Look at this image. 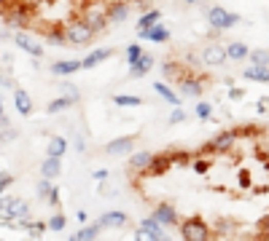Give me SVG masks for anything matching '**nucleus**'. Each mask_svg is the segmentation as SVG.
<instances>
[{
	"instance_id": "1",
	"label": "nucleus",
	"mask_w": 269,
	"mask_h": 241,
	"mask_svg": "<svg viewBox=\"0 0 269 241\" xmlns=\"http://www.w3.org/2000/svg\"><path fill=\"white\" fill-rule=\"evenodd\" d=\"M181 231V238L183 241H210V225L202 220V217H189V220H183L178 225Z\"/></svg>"
},
{
	"instance_id": "2",
	"label": "nucleus",
	"mask_w": 269,
	"mask_h": 241,
	"mask_svg": "<svg viewBox=\"0 0 269 241\" xmlns=\"http://www.w3.org/2000/svg\"><path fill=\"white\" fill-rule=\"evenodd\" d=\"M237 22H240V16H237V14H231V11L221 8V6H210V8H207V24H210V27H213L216 32L231 30Z\"/></svg>"
},
{
	"instance_id": "3",
	"label": "nucleus",
	"mask_w": 269,
	"mask_h": 241,
	"mask_svg": "<svg viewBox=\"0 0 269 241\" xmlns=\"http://www.w3.org/2000/svg\"><path fill=\"white\" fill-rule=\"evenodd\" d=\"M65 32H67V43H73V46H86V43H92V38H95V30L89 27V22L86 19H76V22H70L67 27H65Z\"/></svg>"
},
{
	"instance_id": "4",
	"label": "nucleus",
	"mask_w": 269,
	"mask_h": 241,
	"mask_svg": "<svg viewBox=\"0 0 269 241\" xmlns=\"http://www.w3.org/2000/svg\"><path fill=\"white\" fill-rule=\"evenodd\" d=\"M200 59H202V65H207V67H221L229 59V54H226V46H205L202 51H200Z\"/></svg>"
},
{
	"instance_id": "5",
	"label": "nucleus",
	"mask_w": 269,
	"mask_h": 241,
	"mask_svg": "<svg viewBox=\"0 0 269 241\" xmlns=\"http://www.w3.org/2000/svg\"><path fill=\"white\" fill-rule=\"evenodd\" d=\"M154 217L165 225V228H175V225H181V217H178V209L172 207V204L167 201H159L156 207H154Z\"/></svg>"
},
{
	"instance_id": "6",
	"label": "nucleus",
	"mask_w": 269,
	"mask_h": 241,
	"mask_svg": "<svg viewBox=\"0 0 269 241\" xmlns=\"http://www.w3.org/2000/svg\"><path fill=\"white\" fill-rule=\"evenodd\" d=\"M3 214L11 217V220H22V217L30 214V204L25 198H11V196H6L3 198Z\"/></svg>"
},
{
	"instance_id": "7",
	"label": "nucleus",
	"mask_w": 269,
	"mask_h": 241,
	"mask_svg": "<svg viewBox=\"0 0 269 241\" xmlns=\"http://www.w3.org/2000/svg\"><path fill=\"white\" fill-rule=\"evenodd\" d=\"M237 142V131H221V134H216L213 139L207 142V150H216V153H226L235 148Z\"/></svg>"
},
{
	"instance_id": "8",
	"label": "nucleus",
	"mask_w": 269,
	"mask_h": 241,
	"mask_svg": "<svg viewBox=\"0 0 269 241\" xmlns=\"http://www.w3.org/2000/svg\"><path fill=\"white\" fill-rule=\"evenodd\" d=\"M137 38L140 41H151V43H167L170 41V30L165 24H154L148 30H137Z\"/></svg>"
},
{
	"instance_id": "9",
	"label": "nucleus",
	"mask_w": 269,
	"mask_h": 241,
	"mask_svg": "<svg viewBox=\"0 0 269 241\" xmlns=\"http://www.w3.org/2000/svg\"><path fill=\"white\" fill-rule=\"evenodd\" d=\"M135 150V137H119V139H111L105 145V153L108 155H124V153H132Z\"/></svg>"
},
{
	"instance_id": "10",
	"label": "nucleus",
	"mask_w": 269,
	"mask_h": 241,
	"mask_svg": "<svg viewBox=\"0 0 269 241\" xmlns=\"http://www.w3.org/2000/svg\"><path fill=\"white\" fill-rule=\"evenodd\" d=\"M78 70H84V59H62V62L51 65V72L54 75H62V78L73 75V72H78Z\"/></svg>"
},
{
	"instance_id": "11",
	"label": "nucleus",
	"mask_w": 269,
	"mask_h": 241,
	"mask_svg": "<svg viewBox=\"0 0 269 241\" xmlns=\"http://www.w3.org/2000/svg\"><path fill=\"white\" fill-rule=\"evenodd\" d=\"M14 43L22 48V51H27L30 56H35V59H41V56H43V48L35 43L27 32H16V35H14Z\"/></svg>"
},
{
	"instance_id": "12",
	"label": "nucleus",
	"mask_w": 269,
	"mask_h": 241,
	"mask_svg": "<svg viewBox=\"0 0 269 241\" xmlns=\"http://www.w3.org/2000/svg\"><path fill=\"white\" fill-rule=\"evenodd\" d=\"M154 155H156V153H148V150L132 153V158H130V169H132V172H143V174H148L151 164H154Z\"/></svg>"
},
{
	"instance_id": "13",
	"label": "nucleus",
	"mask_w": 269,
	"mask_h": 241,
	"mask_svg": "<svg viewBox=\"0 0 269 241\" xmlns=\"http://www.w3.org/2000/svg\"><path fill=\"white\" fill-rule=\"evenodd\" d=\"M60 172H62V158H54V155H46V161L41 164V174L46 177V179H54L60 177Z\"/></svg>"
},
{
	"instance_id": "14",
	"label": "nucleus",
	"mask_w": 269,
	"mask_h": 241,
	"mask_svg": "<svg viewBox=\"0 0 269 241\" xmlns=\"http://www.w3.org/2000/svg\"><path fill=\"white\" fill-rule=\"evenodd\" d=\"M242 78H245V81H253V83H269V67L248 65V67L242 70Z\"/></svg>"
},
{
	"instance_id": "15",
	"label": "nucleus",
	"mask_w": 269,
	"mask_h": 241,
	"mask_svg": "<svg viewBox=\"0 0 269 241\" xmlns=\"http://www.w3.org/2000/svg\"><path fill=\"white\" fill-rule=\"evenodd\" d=\"M181 96H191V99H196V96L202 94V81L200 78H191V75H186L181 83Z\"/></svg>"
},
{
	"instance_id": "16",
	"label": "nucleus",
	"mask_w": 269,
	"mask_h": 241,
	"mask_svg": "<svg viewBox=\"0 0 269 241\" xmlns=\"http://www.w3.org/2000/svg\"><path fill=\"white\" fill-rule=\"evenodd\" d=\"M154 65H156V59L151 56V54H143L135 65H130V70H132V72H130V78H143L146 72H151V67H154Z\"/></svg>"
},
{
	"instance_id": "17",
	"label": "nucleus",
	"mask_w": 269,
	"mask_h": 241,
	"mask_svg": "<svg viewBox=\"0 0 269 241\" xmlns=\"http://www.w3.org/2000/svg\"><path fill=\"white\" fill-rule=\"evenodd\" d=\"M154 91H156L165 102H170L172 107H181V102H183V96H181V94H175V91L167 86V83H162V81H156V83H154Z\"/></svg>"
},
{
	"instance_id": "18",
	"label": "nucleus",
	"mask_w": 269,
	"mask_h": 241,
	"mask_svg": "<svg viewBox=\"0 0 269 241\" xmlns=\"http://www.w3.org/2000/svg\"><path fill=\"white\" fill-rule=\"evenodd\" d=\"M14 107H16L19 115H30L32 113V99H30V94L25 89H16L14 91Z\"/></svg>"
},
{
	"instance_id": "19",
	"label": "nucleus",
	"mask_w": 269,
	"mask_h": 241,
	"mask_svg": "<svg viewBox=\"0 0 269 241\" xmlns=\"http://www.w3.org/2000/svg\"><path fill=\"white\" fill-rule=\"evenodd\" d=\"M113 54V48H97V51H92L84 56V70H92V67H97L100 62H105V59H111Z\"/></svg>"
},
{
	"instance_id": "20",
	"label": "nucleus",
	"mask_w": 269,
	"mask_h": 241,
	"mask_svg": "<svg viewBox=\"0 0 269 241\" xmlns=\"http://www.w3.org/2000/svg\"><path fill=\"white\" fill-rule=\"evenodd\" d=\"M100 223H102V228H113V231H116V228H124L127 225V214L119 212V209H116V212H105L100 217Z\"/></svg>"
},
{
	"instance_id": "21",
	"label": "nucleus",
	"mask_w": 269,
	"mask_h": 241,
	"mask_svg": "<svg viewBox=\"0 0 269 241\" xmlns=\"http://www.w3.org/2000/svg\"><path fill=\"white\" fill-rule=\"evenodd\" d=\"M170 164H172V155H170V153H159V155H154V164H151L148 174H154V177L165 174L167 169H170Z\"/></svg>"
},
{
	"instance_id": "22",
	"label": "nucleus",
	"mask_w": 269,
	"mask_h": 241,
	"mask_svg": "<svg viewBox=\"0 0 269 241\" xmlns=\"http://www.w3.org/2000/svg\"><path fill=\"white\" fill-rule=\"evenodd\" d=\"M226 54H229L231 62H242V59L250 56V48L240 41H235V43H226Z\"/></svg>"
},
{
	"instance_id": "23",
	"label": "nucleus",
	"mask_w": 269,
	"mask_h": 241,
	"mask_svg": "<svg viewBox=\"0 0 269 241\" xmlns=\"http://www.w3.org/2000/svg\"><path fill=\"white\" fill-rule=\"evenodd\" d=\"M102 231H105V228H102V223L97 220L95 225H84V228H81V231L76 233V241H97Z\"/></svg>"
},
{
	"instance_id": "24",
	"label": "nucleus",
	"mask_w": 269,
	"mask_h": 241,
	"mask_svg": "<svg viewBox=\"0 0 269 241\" xmlns=\"http://www.w3.org/2000/svg\"><path fill=\"white\" fill-rule=\"evenodd\" d=\"M78 99L76 96H60V99H51L49 105H46V113L49 115H54V113H62V110H70Z\"/></svg>"
},
{
	"instance_id": "25",
	"label": "nucleus",
	"mask_w": 269,
	"mask_h": 241,
	"mask_svg": "<svg viewBox=\"0 0 269 241\" xmlns=\"http://www.w3.org/2000/svg\"><path fill=\"white\" fill-rule=\"evenodd\" d=\"M84 19L89 22V27L95 30V32H102L105 27H108V22H111V19H108V14H102V11H89V14H86Z\"/></svg>"
},
{
	"instance_id": "26",
	"label": "nucleus",
	"mask_w": 269,
	"mask_h": 241,
	"mask_svg": "<svg viewBox=\"0 0 269 241\" xmlns=\"http://www.w3.org/2000/svg\"><path fill=\"white\" fill-rule=\"evenodd\" d=\"M65 150H67L65 137H51V139H49V145H46V155H54V158H62Z\"/></svg>"
},
{
	"instance_id": "27",
	"label": "nucleus",
	"mask_w": 269,
	"mask_h": 241,
	"mask_svg": "<svg viewBox=\"0 0 269 241\" xmlns=\"http://www.w3.org/2000/svg\"><path fill=\"white\" fill-rule=\"evenodd\" d=\"M159 19H162V11H159V8H151V11H146V14L137 19V30L154 27V24H159Z\"/></svg>"
},
{
	"instance_id": "28",
	"label": "nucleus",
	"mask_w": 269,
	"mask_h": 241,
	"mask_svg": "<svg viewBox=\"0 0 269 241\" xmlns=\"http://www.w3.org/2000/svg\"><path fill=\"white\" fill-rule=\"evenodd\" d=\"M105 14H108L111 22H124L127 16H130V6H127V3H113Z\"/></svg>"
},
{
	"instance_id": "29",
	"label": "nucleus",
	"mask_w": 269,
	"mask_h": 241,
	"mask_svg": "<svg viewBox=\"0 0 269 241\" xmlns=\"http://www.w3.org/2000/svg\"><path fill=\"white\" fill-rule=\"evenodd\" d=\"M162 72H165L167 78H175L178 83L186 78V72L181 70V65H178V62H172V59H167V62H162Z\"/></svg>"
},
{
	"instance_id": "30",
	"label": "nucleus",
	"mask_w": 269,
	"mask_h": 241,
	"mask_svg": "<svg viewBox=\"0 0 269 241\" xmlns=\"http://www.w3.org/2000/svg\"><path fill=\"white\" fill-rule=\"evenodd\" d=\"M113 102L119 107H140L143 105V99H140V96H132V94H116Z\"/></svg>"
},
{
	"instance_id": "31",
	"label": "nucleus",
	"mask_w": 269,
	"mask_h": 241,
	"mask_svg": "<svg viewBox=\"0 0 269 241\" xmlns=\"http://www.w3.org/2000/svg\"><path fill=\"white\" fill-rule=\"evenodd\" d=\"M250 65H261V67H269V51L266 48H250Z\"/></svg>"
},
{
	"instance_id": "32",
	"label": "nucleus",
	"mask_w": 269,
	"mask_h": 241,
	"mask_svg": "<svg viewBox=\"0 0 269 241\" xmlns=\"http://www.w3.org/2000/svg\"><path fill=\"white\" fill-rule=\"evenodd\" d=\"M46 223H49V231H51V233H62V231H65V225H67L65 214H60V212H57V214H51Z\"/></svg>"
},
{
	"instance_id": "33",
	"label": "nucleus",
	"mask_w": 269,
	"mask_h": 241,
	"mask_svg": "<svg viewBox=\"0 0 269 241\" xmlns=\"http://www.w3.org/2000/svg\"><path fill=\"white\" fill-rule=\"evenodd\" d=\"M43 35H46V41H49V43H57V46L67 43V32L65 30H46Z\"/></svg>"
},
{
	"instance_id": "34",
	"label": "nucleus",
	"mask_w": 269,
	"mask_h": 241,
	"mask_svg": "<svg viewBox=\"0 0 269 241\" xmlns=\"http://www.w3.org/2000/svg\"><path fill=\"white\" fill-rule=\"evenodd\" d=\"M143 54H146V51H143V46H140V43L127 46V62H130V65H135V62H137V59L143 56Z\"/></svg>"
},
{
	"instance_id": "35",
	"label": "nucleus",
	"mask_w": 269,
	"mask_h": 241,
	"mask_svg": "<svg viewBox=\"0 0 269 241\" xmlns=\"http://www.w3.org/2000/svg\"><path fill=\"white\" fill-rule=\"evenodd\" d=\"M135 241H159V233L156 231H148V228L140 225L135 231Z\"/></svg>"
},
{
	"instance_id": "36",
	"label": "nucleus",
	"mask_w": 269,
	"mask_h": 241,
	"mask_svg": "<svg viewBox=\"0 0 269 241\" xmlns=\"http://www.w3.org/2000/svg\"><path fill=\"white\" fill-rule=\"evenodd\" d=\"M186 118H189V115H186V110H181V107H175V110H172V115L167 118V124H170V126H178V124H183Z\"/></svg>"
},
{
	"instance_id": "37",
	"label": "nucleus",
	"mask_w": 269,
	"mask_h": 241,
	"mask_svg": "<svg viewBox=\"0 0 269 241\" xmlns=\"http://www.w3.org/2000/svg\"><path fill=\"white\" fill-rule=\"evenodd\" d=\"M51 188H54V183H51V179H41V183H38V196L41 198H49V193H51Z\"/></svg>"
},
{
	"instance_id": "38",
	"label": "nucleus",
	"mask_w": 269,
	"mask_h": 241,
	"mask_svg": "<svg viewBox=\"0 0 269 241\" xmlns=\"http://www.w3.org/2000/svg\"><path fill=\"white\" fill-rule=\"evenodd\" d=\"M210 113H213V107H210L207 102H196V118H200V120H207Z\"/></svg>"
},
{
	"instance_id": "39",
	"label": "nucleus",
	"mask_w": 269,
	"mask_h": 241,
	"mask_svg": "<svg viewBox=\"0 0 269 241\" xmlns=\"http://www.w3.org/2000/svg\"><path fill=\"white\" fill-rule=\"evenodd\" d=\"M46 231H49V223H32V228H30V233H32L35 238H41Z\"/></svg>"
},
{
	"instance_id": "40",
	"label": "nucleus",
	"mask_w": 269,
	"mask_h": 241,
	"mask_svg": "<svg viewBox=\"0 0 269 241\" xmlns=\"http://www.w3.org/2000/svg\"><path fill=\"white\" fill-rule=\"evenodd\" d=\"M207 169H210V161H202V158L194 161V172H196V174H205Z\"/></svg>"
},
{
	"instance_id": "41",
	"label": "nucleus",
	"mask_w": 269,
	"mask_h": 241,
	"mask_svg": "<svg viewBox=\"0 0 269 241\" xmlns=\"http://www.w3.org/2000/svg\"><path fill=\"white\" fill-rule=\"evenodd\" d=\"M11 183H14V177H11L8 172L0 174V190H8V185H11Z\"/></svg>"
},
{
	"instance_id": "42",
	"label": "nucleus",
	"mask_w": 269,
	"mask_h": 241,
	"mask_svg": "<svg viewBox=\"0 0 269 241\" xmlns=\"http://www.w3.org/2000/svg\"><path fill=\"white\" fill-rule=\"evenodd\" d=\"M46 201H49L51 207H54V204H60V188L54 185V188H51V193H49V198H46Z\"/></svg>"
},
{
	"instance_id": "43",
	"label": "nucleus",
	"mask_w": 269,
	"mask_h": 241,
	"mask_svg": "<svg viewBox=\"0 0 269 241\" xmlns=\"http://www.w3.org/2000/svg\"><path fill=\"white\" fill-rule=\"evenodd\" d=\"M242 96H245V91H242V89H235V86L229 89V99H242Z\"/></svg>"
},
{
	"instance_id": "44",
	"label": "nucleus",
	"mask_w": 269,
	"mask_h": 241,
	"mask_svg": "<svg viewBox=\"0 0 269 241\" xmlns=\"http://www.w3.org/2000/svg\"><path fill=\"white\" fill-rule=\"evenodd\" d=\"M105 177H108V169H97L95 172V179H105Z\"/></svg>"
},
{
	"instance_id": "45",
	"label": "nucleus",
	"mask_w": 269,
	"mask_h": 241,
	"mask_svg": "<svg viewBox=\"0 0 269 241\" xmlns=\"http://www.w3.org/2000/svg\"><path fill=\"white\" fill-rule=\"evenodd\" d=\"M183 3H189V6H194V3H200V0H183Z\"/></svg>"
},
{
	"instance_id": "46",
	"label": "nucleus",
	"mask_w": 269,
	"mask_h": 241,
	"mask_svg": "<svg viewBox=\"0 0 269 241\" xmlns=\"http://www.w3.org/2000/svg\"><path fill=\"white\" fill-rule=\"evenodd\" d=\"M0 3H3V6H8V0H0Z\"/></svg>"
},
{
	"instance_id": "47",
	"label": "nucleus",
	"mask_w": 269,
	"mask_h": 241,
	"mask_svg": "<svg viewBox=\"0 0 269 241\" xmlns=\"http://www.w3.org/2000/svg\"><path fill=\"white\" fill-rule=\"evenodd\" d=\"M67 241H76V236H70V238H67Z\"/></svg>"
},
{
	"instance_id": "48",
	"label": "nucleus",
	"mask_w": 269,
	"mask_h": 241,
	"mask_svg": "<svg viewBox=\"0 0 269 241\" xmlns=\"http://www.w3.org/2000/svg\"><path fill=\"white\" fill-rule=\"evenodd\" d=\"M137 3H143V0H137Z\"/></svg>"
},
{
	"instance_id": "49",
	"label": "nucleus",
	"mask_w": 269,
	"mask_h": 241,
	"mask_svg": "<svg viewBox=\"0 0 269 241\" xmlns=\"http://www.w3.org/2000/svg\"><path fill=\"white\" fill-rule=\"evenodd\" d=\"M97 241H100V238H97Z\"/></svg>"
}]
</instances>
